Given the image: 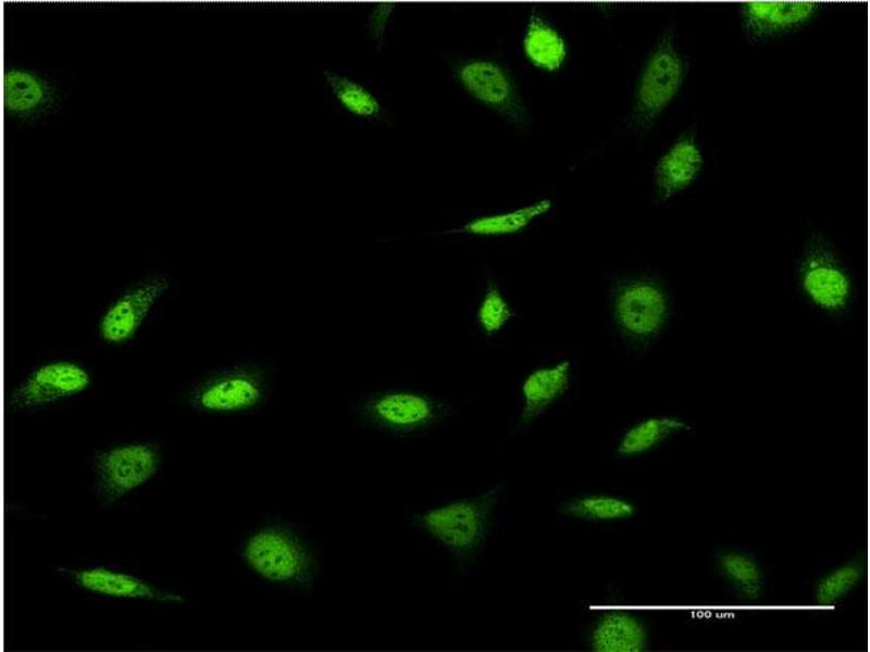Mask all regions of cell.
I'll return each mask as SVG.
<instances>
[{"instance_id":"cell-1","label":"cell","mask_w":870,"mask_h":652,"mask_svg":"<svg viewBox=\"0 0 870 652\" xmlns=\"http://www.w3.org/2000/svg\"><path fill=\"white\" fill-rule=\"evenodd\" d=\"M689 62L678 43L676 24L669 22L642 66L633 96L632 126L645 133L679 95Z\"/></svg>"},{"instance_id":"cell-2","label":"cell","mask_w":870,"mask_h":652,"mask_svg":"<svg viewBox=\"0 0 870 652\" xmlns=\"http://www.w3.org/2000/svg\"><path fill=\"white\" fill-rule=\"evenodd\" d=\"M272 367L258 360H247L211 373L187 393L196 411L228 415L251 412L262 406L271 394Z\"/></svg>"},{"instance_id":"cell-3","label":"cell","mask_w":870,"mask_h":652,"mask_svg":"<svg viewBox=\"0 0 870 652\" xmlns=\"http://www.w3.org/2000/svg\"><path fill=\"white\" fill-rule=\"evenodd\" d=\"M797 284L804 298L817 310L840 315L854 298V280L833 246L821 234L807 240L796 269Z\"/></svg>"},{"instance_id":"cell-4","label":"cell","mask_w":870,"mask_h":652,"mask_svg":"<svg viewBox=\"0 0 870 652\" xmlns=\"http://www.w3.org/2000/svg\"><path fill=\"white\" fill-rule=\"evenodd\" d=\"M241 559L256 575L272 584L302 585L313 574V560L306 546L277 527L252 532L243 546Z\"/></svg>"},{"instance_id":"cell-5","label":"cell","mask_w":870,"mask_h":652,"mask_svg":"<svg viewBox=\"0 0 870 652\" xmlns=\"http://www.w3.org/2000/svg\"><path fill=\"white\" fill-rule=\"evenodd\" d=\"M161 464L159 448L147 441L120 443L94 456L96 496L109 506L147 484Z\"/></svg>"},{"instance_id":"cell-6","label":"cell","mask_w":870,"mask_h":652,"mask_svg":"<svg viewBox=\"0 0 870 652\" xmlns=\"http://www.w3.org/2000/svg\"><path fill=\"white\" fill-rule=\"evenodd\" d=\"M92 383L89 369L73 360L57 359L30 369L11 390L13 411H30L78 396Z\"/></svg>"},{"instance_id":"cell-7","label":"cell","mask_w":870,"mask_h":652,"mask_svg":"<svg viewBox=\"0 0 870 652\" xmlns=\"http://www.w3.org/2000/svg\"><path fill=\"white\" fill-rule=\"evenodd\" d=\"M172 285L170 275L154 273L127 287L101 314L97 325L99 339L114 347L130 341Z\"/></svg>"},{"instance_id":"cell-8","label":"cell","mask_w":870,"mask_h":652,"mask_svg":"<svg viewBox=\"0 0 870 652\" xmlns=\"http://www.w3.org/2000/svg\"><path fill=\"white\" fill-rule=\"evenodd\" d=\"M494 499L489 492L480 499L443 504L421 514L418 524L448 550L470 552L484 539Z\"/></svg>"},{"instance_id":"cell-9","label":"cell","mask_w":870,"mask_h":652,"mask_svg":"<svg viewBox=\"0 0 870 652\" xmlns=\"http://www.w3.org/2000/svg\"><path fill=\"white\" fill-rule=\"evenodd\" d=\"M357 411L370 426L393 432H407L432 423L437 404L428 396L397 386L380 388L363 396Z\"/></svg>"},{"instance_id":"cell-10","label":"cell","mask_w":870,"mask_h":652,"mask_svg":"<svg viewBox=\"0 0 870 652\" xmlns=\"http://www.w3.org/2000/svg\"><path fill=\"white\" fill-rule=\"evenodd\" d=\"M670 298L666 289L649 278H637L622 285L613 302L614 318L620 329L635 340L658 336L670 317Z\"/></svg>"},{"instance_id":"cell-11","label":"cell","mask_w":870,"mask_h":652,"mask_svg":"<svg viewBox=\"0 0 870 652\" xmlns=\"http://www.w3.org/2000/svg\"><path fill=\"white\" fill-rule=\"evenodd\" d=\"M824 4L817 1H746L738 16L744 38L749 43L765 42L801 28Z\"/></svg>"},{"instance_id":"cell-12","label":"cell","mask_w":870,"mask_h":652,"mask_svg":"<svg viewBox=\"0 0 870 652\" xmlns=\"http://www.w3.org/2000/svg\"><path fill=\"white\" fill-rule=\"evenodd\" d=\"M457 77L469 95L509 122L520 125L525 121L517 87L499 64L488 60L468 61L459 66Z\"/></svg>"},{"instance_id":"cell-13","label":"cell","mask_w":870,"mask_h":652,"mask_svg":"<svg viewBox=\"0 0 870 652\" xmlns=\"http://www.w3.org/2000/svg\"><path fill=\"white\" fill-rule=\"evenodd\" d=\"M704 165L705 156L696 128H686L655 164L652 177L657 201L664 203L689 188Z\"/></svg>"},{"instance_id":"cell-14","label":"cell","mask_w":870,"mask_h":652,"mask_svg":"<svg viewBox=\"0 0 870 652\" xmlns=\"http://www.w3.org/2000/svg\"><path fill=\"white\" fill-rule=\"evenodd\" d=\"M80 589L95 594L159 602H184L179 593L163 590L157 586L127 573L103 566L87 568H60Z\"/></svg>"},{"instance_id":"cell-15","label":"cell","mask_w":870,"mask_h":652,"mask_svg":"<svg viewBox=\"0 0 870 652\" xmlns=\"http://www.w3.org/2000/svg\"><path fill=\"white\" fill-rule=\"evenodd\" d=\"M4 110L11 116L35 117L52 108L55 91L42 76L22 68L4 72Z\"/></svg>"},{"instance_id":"cell-16","label":"cell","mask_w":870,"mask_h":652,"mask_svg":"<svg viewBox=\"0 0 870 652\" xmlns=\"http://www.w3.org/2000/svg\"><path fill=\"white\" fill-rule=\"evenodd\" d=\"M591 647L597 652H642L648 637L643 623L624 611L604 614L593 628Z\"/></svg>"},{"instance_id":"cell-17","label":"cell","mask_w":870,"mask_h":652,"mask_svg":"<svg viewBox=\"0 0 870 652\" xmlns=\"http://www.w3.org/2000/svg\"><path fill=\"white\" fill-rule=\"evenodd\" d=\"M571 363L562 361L554 366L531 373L522 385V419L530 422L542 414L568 389Z\"/></svg>"},{"instance_id":"cell-18","label":"cell","mask_w":870,"mask_h":652,"mask_svg":"<svg viewBox=\"0 0 870 652\" xmlns=\"http://www.w3.org/2000/svg\"><path fill=\"white\" fill-rule=\"evenodd\" d=\"M523 50L535 67L546 72L560 70L568 54L563 37L536 13L529 18Z\"/></svg>"},{"instance_id":"cell-19","label":"cell","mask_w":870,"mask_h":652,"mask_svg":"<svg viewBox=\"0 0 870 652\" xmlns=\"http://www.w3.org/2000/svg\"><path fill=\"white\" fill-rule=\"evenodd\" d=\"M689 429L688 424L675 416H654L638 422L622 436L617 451L621 455H637L651 450L669 437Z\"/></svg>"},{"instance_id":"cell-20","label":"cell","mask_w":870,"mask_h":652,"mask_svg":"<svg viewBox=\"0 0 870 652\" xmlns=\"http://www.w3.org/2000/svg\"><path fill=\"white\" fill-rule=\"evenodd\" d=\"M551 205L549 199H542L510 212L472 220L460 231L478 236L514 234L529 226L535 218L546 214Z\"/></svg>"},{"instance_id":"cell-21","label":"cell","mask_w":870,"mask_h":652,"mask_svg":"<svg viewBox=\"0 0 870 652\" xmlns=\"http://www.w3.org/2000/svg\"><path fill=\"white\" fill-rule=\"evenodd\" d=\"M718 569L724 580L742 597L757 599L763 589V575L757 561L747 553L726 551L718 555Z\"/></svg>"},{"instance_id":"cell-22","label":"cell","mask_w":870,"mask_h":652,"mask_svg":"<svg viewBox=\"0 0 870 652\" xmlns=\"http://www.w3.org/2000/svg\"><path fill=\"white\" fill-rule=\"evenodd\" d=\"M332 95L349 113L359 117H375L382 111L378 99L362 85L333 71H323Z\"/></svg>"},{"instance_id":"cell-23","label":"cell","mask_w":870,"mask_h":652,"mask_svg":"<svg viewBox=\"0 0 870 652\" xmlns=\"http://www.w3.org/2000/svg\"><path fill=\"white\" fill-rule=\"evenodd\" d=\"M563 511L570 516L585 521H614L633 516L635 506L617 497L591 496L567 503Z\"/></svg>"},{"instance_id":"cell-24","label":"cell","mask_w":870,"mask_h":652,"mask_svg":"<svg viewBox=\"0 0 870 652\" xmlns=\"http://www.w3.org/2000/svg\"><path fill=\"white\" fill-rule=\"evenodd\" d=\"M862 567L858 563L838 566L819 579L815 587V602L820 606H833L843 600L862 579Z\"/></svg>"},{"instance_id":"cell-25","label":"cell","mask_w":870,"mask_h":652,"mask_svg":"<svg viewBox=\"0 0 870 652\" xmlns=\"http://www.w3.org/2000/svg\"><path fill=\"white\" fill-rule=\"evenodd\" d=\"M512 317V311L499 289L489 285L477 311V319L487 334L499 331Z\"/></svg>"},{"instance_id":"cell-26","label":"cell","mask_w":870,"mask_h":652,"mask_svg":"<svg viewBox=\"0 0 870 652\" xmlns=\"http://www.w3.org/2000/svg\"><path fill=\"white\" fill-rule=\"evenodd\" d=\"M394 8V3H378L373 9L369 17L368 27L374 39L381 40L383 38L386 23Z\"/></svg>"}]
</instances>
